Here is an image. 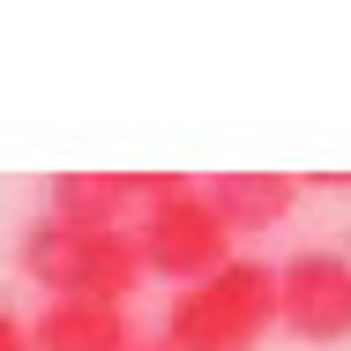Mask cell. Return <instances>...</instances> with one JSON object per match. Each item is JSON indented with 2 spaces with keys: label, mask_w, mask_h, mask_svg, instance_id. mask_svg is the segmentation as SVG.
<instances>
[{
  "label": "cell",
  "mask_w": 351,
  "mask_h": 351,
  "mask_svg": "<svg viewBox=\"0 0 351 351\" xmlns=\"http://www.w3.org/2000/svg\"><path fill=\"white\" fill-rule=\"evenodd\" d=\"M269 329H284V299H277V269L254 254H232L217 277L172 291V306H165L172 351H262Z\"/></svg>",
  "instance_id": "obj_1"
},
{
  "label": "cell",
  "mask_w": 351,
  "mask_h": 351,
  "mask_svg": "<svg viewBox=\"0 0 351 351\" xmlns=\"http://www.w3.org/2000/svg\"><path fill=\"white\" fill-rule=\"evenodd\" d=\"M15 262L53 299H97V306H128L149 277L135 232H90V224H60V217H38L15 247Z\"/></svg>",
  "instance_id": "obj_2"
},
{
  "label": "cell",
  "mask_w": 351,
  "mask_h": 351,
  "mask_svg": "<svg viewBox=\"0 0 351 351\" xmlns=\"http://www.w3.org/2000/svg\"><path fill=\"white\" fill-rule=\"evenodd\" d=\"M135 247H142V269L165 284H202L217 277L224 262H232V224L217 217L210 187H195V180H165V195L142 210L135 224Z\"/></svg>",
  "instance_id": "obj_3"
},
{
  "label": "cell",
  "mask_w": 351,
  "mask_h": 351,
  "mask_svg": "<svg viewBox=\"0 0 351 351\" xmlns=\"http://www.w3.org/2000/svg\"><path fill=\"white\" fill-rule=\"evenodd\" d=\"M284 329L299 344H344L351 337V254L337 247H299L277 269Z\"/></svg>",
  "instance_id": "obj_4"
},
{
  "label": "cell",
  "mask_w": 351,
  "mask_h": 351,
  "mask_svg": "<svg viewBox=\"0 0 351 351\" xmlns=\"http://www.w3.org/2000/svg\"><path fill=\"white\" fill-rule=\"evenodd\" d=\"M172 180V172H165ZM157 172H60L45 187V217L60 224H90V232H135L142 210L165 195Z\"/></svg>",
  "instance_id": "obj_5"
},
{
  "label": "cell",
  "mask_w": 351,
  "mask_h": 351,
  "mask_svg": "<svg viewBox=\"0 0 351 351\" xmlns=\"http://www.w3.org/2000/svg\"><path fill=\"white\" fill-rule=\"evenodd\" d=\"M38 351H135V322L128 306H97V299H45L30 322Z\"/></svg>",
  "instance_id": "obj_6"
},
{
  "label": "cell",
  "mask_w": 351,
  "mask_h": 351,
  "mask_svg": "<svg viewBox=\"0 0 351 351\" xmlns=\"http://www.w3.org/2000/svg\"><path fill=\"white\" fill-rule=\"evenodd\" d=\"M210 202L232 224V239H262V232H277L291 217L299 180H284V172H224V180H210Z\"/></svg>",
  "instance_id": "obj_7"
},
{
  "label": "cell",
  "mask_w": 351,
  "mask_h": 351,
  "mask_svg": "<svg viewBox=\"0 0 351 351\" xmlns=\"http://www.w3.org/2000/svg\"><path fill=\"white\" fill-rule=\"evenodd\" d=\"M0 351H38V337H30V322L0 299Z\"/></svg>",
  "instance_id": "obj_8"
},
{
  "label": "cell",
  "mask_w": 351,
  "mask_h": 351,
  "mask_svg": "<svg viewBox=\"0 0 351 351\" xmlns=\"http://www.w3.org/2000/svg\"><path fill=\"white\" fill-rule=\"evenodd\" d=\"M135 351H172V344H165V337H157V344H135Z\"/></svg>",
  "instance_id": "obj_9"
}]
</instances>
